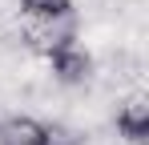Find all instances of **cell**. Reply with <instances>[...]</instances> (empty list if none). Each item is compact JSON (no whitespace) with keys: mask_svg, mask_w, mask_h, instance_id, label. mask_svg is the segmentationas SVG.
<instances>
[{"mask_svg":"<svg viewBox=\"0 0 149 145\" xmlns=\"http://www.w3.org/2000/svg\"><path fill=\"white\" fill-rule=\"evenodd\" d=\"M24 12H28V16H36L40 24L65 20V16H69V0H24Z\"/></svg>","mask_w":149,"mask_h":145,"instance_id":"6da1fadb","label":"cell"},{"mask_svg":"<svg viewBox=\"0 0 149 145\" xmlns=\"http://www.w3.org/2000/svg\"><path fill=\"white\" fill-rule=\"evenodd\" d=\"M56 69L65 81H81V77H89V56H77L73 48H61L56 52Z\"/></svg>","mask_w":149,"mask_h":145,"instance_id":"7a4b0ae2","label":"cell"}]
</instances>
